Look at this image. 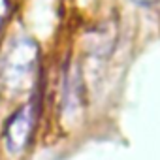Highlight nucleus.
Segmentation results:
<instances>
[{"label":"nucleus","mask_w":160,"mask_h":160,"mask_svg":"<svg viewBox=\"0 0 160 160\" xmlns=\"http://www.w3.org/2000/svg\"><path fill=\"white\" fill-rule=\"evenodd\" d=\"M38 68V45L30 38L15 40L2 60V83L12 92H23L32 87Z\"/></svg>","instance_id":"1"},{"label":"nucleus","mask_w":160,"mask_h":160,"mask_svg":"<svg viewBox=\"0 0 160 160\" xmlns=\"http://www.w3.org/2000/svg\"><path fill=\"white\" fill-rule=\"evenodd\" d=\"M36 119H38V102L36 98L27 102L23 108H19L6 122L4 126V141H6V149L12 154H19L27 149L34 126H36Z\"/></svg>","instance_id":"2"},{"label":"nucleus","mask_w":160,"mask_h":160,"mask_svg":"<svg viewBox=\"0 0 160 160\" xmlns=\"http://www.w3.org/2000/svg\"><path fill=\"white\" fill-rule=\"evenodd\" d=\"M8 13H10V0H0V28H2Z\"/></svg>","instance_id":"3"},{"label":"nucleus","mask_w":160,"mask_h":160,"mask_svg":"<svg viewBox=\"0 0 160 160\" xmlns=\"http://www.w3.org/2000/svg\"><path fill=\"white\" fill-rule=\"evenodd\" d=\"M134 2H138V4H145V6H149V4H154L156 0H134Z\"/></svg>","instance_id":"4"}]
</instances>
